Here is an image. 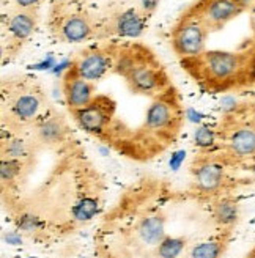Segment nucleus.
Listing matches in <instances>:
<instances>
[{
    "mask_svg": "<svg viewBox=\"0 0 255 258\" xmlns=\"http://www.w3.org/2000/svg\"><path fill=\"white\" fill-rule=\"evenodd\" d=\"M183 70L208 93H222L255 82V49L244 52L205 51L181 60Z\"/></svg>",
    "mask_w": 255,
    "mask_h": 258,
    "instance_id": "f03ea898",
    "label": "nucleus"
},
{
    "mask_svg": "<svg viewBox=\"0 0 255 258\" xmlns=\"http://www.w3.org/2000/svg\"><path fill=\"white\" fill-rule=\"evenodd\" d=\"M36 137H38L43 143H58L65 139V135L68 134V125L63 120V117L54 109H49L48 113L41 118V121L35 128Z\"/></svg>",
    "mask_w": 255,
    "mask_h": 258,
    "instance_id": "4468645a",
    "label": "nucleus"
},
{
    "mask_svg": "<svg viewBox=\"0 0 255 258\" xmlns=\"http://www.w3.org/2000/svg\"><path fill=\"white\" fill-rule=\"evenodd\" d=\"M114 68L136 95L154 100L172 88V80L159 58L148 46L137 41H110Z\"/></svg>",
    "mask_w": 255,
    "mask_h": 258,
    "instance_id": "7ed1b4c3",
    "label": "nucleus"
},
{
    "mask_svg": "<svg viewBox=\"0 0 255 258\" xmlns=\"http://www.w3.org/2000/svg\"><path fill=\"white\" fill-rule=\"evenodd\" d=\"M196 16L209 32L219 30L244 10L236 0H196L184 10Z\"/></svg>",
    "mask_w": 255,
    "mask_h": 258,
    "instance_id": "1a4fd4ad",
    "label": "nucleus"
},
{
    "mask_svg": "<svg viewBox=\"0 0 255 258\" xmlns=\"http://www.w3.org/2000/svg\"><path fill=\"white\" fill-rule=\"evenodd\" d=\"M21 164L18 159H8V161H2V167H0V177L2 181H10L19 173Z\"/></svg>",
    "mask_w": 255,
    "mask_h": 258,
    "instance_id": "412c9836",
    "label": "nucleus"
},
{
    "mask_svg": "<svg viewBox=\"0 0 255 258\" xmlns=\"http://www.w3.org/2000/svg\"><path fill=\"white\" fill-rule=\"evenodd\" d=\"M145 27V16L136 8L123 10L109 18V22L98 32L100 36H118V38H137Z\"/></svg>",
    "mask_w": 255,
    "mask_h": 258,
    "instance_id": "ddd939ff",
    "label": "nucleus"
},
{
    "mask_svg": "<svg viewBox=\"0 0 255 258\" xmlns=\"http://www.w3.org/2000/svg\"><path fill=\"white\" fill-rule=\"evenodd\" d=\"M184 249V239L183 238H166L159 249H157V254L161 258H177L179 254L183 252Z\"/></svg>",
    "mask_w": 255,
    "mask_h": 258,
    "instance_id": "6ab92c4d",
    "label": "nucleus"
},
{
    "mask_svg": "<svg viewBox=\"0 0 255 258\" xmlns=\"http://www.w3.org/2000/svg\"><path fill=\"white\" fill-rule=\"evenodd\" d=\"M16 3V8H24V10H36L41 3V0H13Z\"/></svg>",
    "mask_w": 255,
    "mask_h": 258,
    "instance_id": "393cba45",
    "label": "nucleus"
},
{
    "mask_svg": "<svg viewBox=\"0 0 255 258\" xmlns=\"http://www.w3.org/2000/svg\"><path fill=\"white\" fill-rule=\"evenodd\" d=\"M236 2L243 6L244 11L246 10H251V8H254V6H255V0H236Z\"/></svg>",
    "mask_w": 255,
    "mask_h": 258,
    "instance_id": "bb28decb",
    "label": "nucleus"
},
{
    "mask_svg": "<svg viewBox=\"0 0 255 258\" xmlns=\"http://www.w3.org/2000/svg\"><path fill=\"white\" fill-rule=\"evenodd\" d=\"M214 216L217 219V222H221L222 225H230L236 221L238 217V206L233 200H221L216 205Z\"/></svg>",
    "mask_w": 255,
    "mask_h": 258,
    "instance_id": "f3484780",
    "label": "nucleus"
},
{
    "mask_svg": "<svg viewBox=\"0 0 255 258\" xmlns=\"http://www.w3.org/2000/svg\"><path fill=\"white\" fill-rule=\"evenodd\" d=\"M226 153L235 159L255 156V107L231 100L216 131Z\"/></svg>",
    "mask_w": 255,
    "mask_h": 258,
    "instance_id": "39448f33",
    "label": "nucleus"
},
{
    "mask_svg": "<svg viewBox=\"0 0 255 258\" xmlns=\"http://www.w3.org/2000/svg\"><path fill=\"white\" fill-rule=\"evenodd\" d=\"M57 10L52 11L51 30L60 43H82L98 35V24L90 13L76 8V3H55Z\"/></svg>",
    "mask_w": 255,
    "mask_h": 258,
    "instance_id": "423d86ee",
    "label": "nucleus"
},
{
    "mask_svg": "<svg viewBox=\"0 0 255 258\" xmlns=\"http://www.w3.org/2000/svg\"><path fill=\"white\" fill-rule=\"evenodd\" d=\"M221 244L214 241L202 242L192 249L191 258H219L221 255Z\"/></svg>",
    "mask_w": 255,
    "mask_h": 258,
    "instance_id": "aec40b11",
    "label": "nucleus"
},
{
    "mask_svg": "<svg viewBox=\"0 0 255 258\" xmlns=\"http://www.w3.org/2000/svg\"><path fill=\"white\" fill-rule=\"evenodd\" d=\"M62 88H63L65 103L68 105L70 112H76L82 107H85L96 96L95 83L84 79L77 71H74L71 66L66 70V73L62 77Z\"/></svg>",
    "mask_w": 255,
    "mask_h": 258,
    "instance_id": "9b49d317",
    "label": "nucleus"
},
{
    "mask_svg": "<svg viewBox=\"0 0 255 258\" xmlns=\"http://www.w3.org/2000/svg\"><path fill=\"white\" fill-rule=\"evenodd\" d=\"M6 241H8L10 244H19L21 238L18 236V234H10V236H6Z\"/></svg>",
    "mask_w": 255,
    "mask_h": 258,
    "instance_id": "cd10ccee",
    "label": "nucleus"
},
{
    "mask_svg": "<svg viewBox=\"0 0 255 258\" xmlns=\"http://www.w3.org/2000/svg\"><path fill=\"white\" fill-rule=\"evenodd\" d=\"M8 156L10 159H19L26 155V142L21 140V139H13L8 142Z\"/></svg>",
    "mask_w": 255,
    "mask_h": 258,
    "instance_id": "5701e85b",
    "label": "nucleus"
},
{
    "mask_svg": "<svg viewBox=\"0 0 255 258\" xmlns=\"http://www.w3.org/2000/svg\"><path fill=\"white\" fill-rule=\"evenodd\" d=\"M38 225H40V221H38V217H35V216H22L21 217V221H19V227L22 230H26V232H32V230H36L38 229Z\"/></svg>",
    "mask_w": 255,
    "mask_h": 258,
    "instance_id": "b1692460",
    "label": "nucleus"
},
{
    "mask_svg": "<svg viewBox=\"0 0 255 258\" xmlns=\"http://www.w3.org/2000/svg\"><path fill=\"white\" fill-rule=\"evenodd\" d=\"M36 26H38L36 10L16 8L14 11H11L8 18H6L5 26V32L8 35L6 41H8L10 51L16 52L33 35Z\"/></svg>",
    "mask_w": 255,
    "mask_h": 258,
    "instance_id": "f8f14e48",
    "label": "nucleus"
},
{
    "mask_svg": "<svg viewBox=\"0 0 255 258\" xmlns=\"http://www.w3.org/2000/svg\"><path fill=\"white\" fill-rule=\"evenodd\" d=\"M251 26H252L254 32H255V6H254V8H251Z\"/></svg>",
    "mask_w": 255,
    "mask_h": 258,
    "instance_id": "c85d7f7f",
    "label": "nucleus"
},
{
    "mask_svg": "<svg viewBox=\"0 0 255 258\" xmlns=\"http://www.w3.org/2000/svg\"><path fill=\"white\" fill-rule=\"evenodd\" d=\"M208 33L209 30L196 16L184 11L172 30V49L181 60L197 57L205 52Z\"/></svg>",
    "mask_w": 255,
    "mask_h": 258,
    "instance_id": "0eeeda50",
    "label": "nucleus"
},
{
    "mask_svg": "<svg viewBox=\"0 0 255 258\" xmlns=\"http://www.w3.org/2000/svg\"><path fill=\"white\" fill-rule=\"evenodd\" d=\"M183 157H184V153H178L177 156L172 157V161H170V165L174 167V169H178V165L181 164L183 161Z\"/></svg>",
    "mask_w": 255,
    "mask_h": 258,
    "instance_id": "a878e982",
    "label": "nucleus"
},
{
    "mask_svg": "<svg viewBox=\"0 0 255 258\" xmlns=\"http://www.w3.org/2000/svg\"><path fill=\"white\" fill-rule=\"evenodd\" d=\"M71 68L74 71H77L84 79L93 83L102 79L114 68L110 41L96 44V46H90L77 52L71 62Z\"/></svg>",
    "mask_w": 255,
    "mask_h": 258,
    "instance_id": "9d476101",
    "label": "nucleus"
},
{
    "mask_svg": "<svg viewBox=\"0 0 255 258\" xmlns=\"http://www.w3.org/2000/svg\"><path fill=\"white\" fill-rule=\"evenodd\" d=\"M96 212H98V202L95 199H82L77 205H74L73 208V216L76 221H80V222H85V221H90Z\"/></svg>",
    "mask_w": 255,
    "mask_h": 258,
    "instance_id": "a211bd4d",
    "label": "nucleus"
},
{
    "mask_svg": "<svg viewBox=\"0 0 255 258\" xmlns=\"http://www.w3.org/2000/svg\"><path fill=\"white\" fill-rule=\"evenodd\" d=\"M184 113L181 107V100L177 90L172 87L166 93L154 98L150 104L144 123L136 131L131 132L125 128L123 121L115 118L110 126L107 135L102 140L120 142L125 147L145 148L150 153L156 150H164L170 143H174L179 129L183 126Z\"/></svg>",
    "mask_w": 255,
    "mask_h": 258,
    "instance_id": "f257e3e1",
    "label": "nucleus"
},
{
    "mask_svg": "<svg viewBox=\"0 0 255 258\" xmlns=\"http://www.w3.org/2000/svg\"><path fill=\"white\" fill-rule=\"evenodd\" d=\"M137 234L140 241L147 246H157L166 239V229H164V219L159 216H147L137 225Z\"/></svg>",
    "mask_w": 255,
    "mask_h": 258,
    "instance_id": "dca6fc26",
    "label": "nucleus"
},
{
    "mask_svg": "<svg viewBox=\"0 0 255 258\" xmlns=\"http://www.w3.org/2000/svg\"><path fill=\"white\" fill-rule=\"evenodd\" d=\"M197 183L202 191L214 192L221 187L224 181V165L217 161H204L196 170Z\"/></svg>",
    "mask_w": 255,
    "mask_h": 258,
    "instance_id": "2eb2a0df",
    "label": "nucleus"
},
{
    "mask_svg": "<svg viewBox=\"0 0 255 258\" xmlns=\"http://www.w3.org/2000/svg\"><path fill=\"white\" fill-rule=\"evenodd\" d=\"M117 104L107 95H96L93 101L76 112H71L73 120L85 132L104 139L115 121Z\"/></svg>",
    "mask_w": 255,
    "mask_h": 258,
    "instance_id": "6e6552de",
    "label": "nucleus"
},
{
    "mask_svg": "<svg viewBox=\"0 0 255 258\" xmlns=\"http://www.w3.org/2000/svg\"><path fill=\"white\" fill-rule=\"evenodd\" d=\"M196 143L202 148H209L216 143V131H211V129L202 128L196 132Z\"/></svg>",
    "mask_w": 255,
    "mask_h": 258,
    "instance_id": "4be33fe9",
    "label": "nucleus"
},
{
    "mask_svg": "<svg viewBox=\"0 0 255 258\" xmlns=\"http://www.w3.org/2000/svg\"><path fill=\"white\" fill-rule=\"evenodd\" d=\"M48 98L36 77L18 76L2 82V123L11 132L33 129L46 115Z\"/></svg>",
    "mask_w": 255,
    "mask_h": 258,
    "instance_id": "20e7f679",
    "label": "nucleus"
},
{
    "mask_svg": "<svg viewBox=\"0 0 255 258\" xmlns=\"http://www.w3.org/2000/svg\"><path fill=\"white\" fill-rule=\"evenodd\" d=\"M63 2H66V0H54V3H63Z\"/></svg>",
    "mask_w": 255,
    "mask_h": 258,
    "instance_id": "c756f323",
    "label": "nucleus"
}]
</instances>
